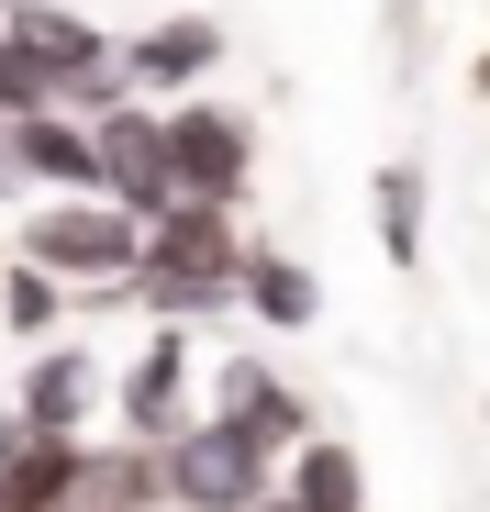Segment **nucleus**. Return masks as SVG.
<instances>
[{
  "label": "nucleus",
  "mask_w": 490,
  "mask_h": 512,
  "mask_svg": "<svg viewBox=\"0 0 490 512\" xmlns=\"http://www.w3.org/2000/svg\"><path fill=\"white\" fill-rule=\"evenodd\" d=\"M90 501V435H0V512H78Z\"/></svg>",
  "instance_id": "12"
},
{
  "label": "nucleus",
  "mask_w": 490,
  "mask_h": 512,
  "mask_svg": "<svg viewBox=\"0 0 490 512\" xmlns=\"http://www.w3.org/2000/svg\"><path fill=\"white\" fill-rule=\"evenodd\" d=\"M424 212H435V190H424V156H390L379 179H368V234H379V256L401 279L424 268Z\"/></svg>",
  "instance_id": "14"
},
{
  "label": "nucleus",
  "mask_w": 490,
  "mask_h": 512,
  "mask_svg": "<svg viewBox=\"0 0 490 512\" xmlns=\"http://www.w3.org/2000/svg\"><path fill=\"white\" fill-rule=\"evenodd\" d=\"M201 412H212V423H234V435H257L268 457L312 446V401H301V390H290L268 357H245V346L201 357Z\"/></svg>",
  "instance_id": "8"
},
{
  "label": "nucleus",
  "mask_w": 490,
  "mask_h": 512,
  "mask_svg": "<svg viewBox=\"0 0 490 512\" xmlns=\"http://www.w3.org/2000/svg\"><path fill=\"white\" fill-rule=\"evenodd\" d=\"M0 45H12L56 112H112L123 101V34H101L90 12H67V0H12L0 12Z\"/></svg>",
  "instance_id": "1"
},
{
  "label": "nucleus",
  "mask_w": 490,
  "mask_h": 512,
  "mask_svg": "<svg viewBox=\"0 0 490 512\" xmlns=\"http://www.w3.org/2000/svg\"><path fill=\"white\" fill-rule=\"evenodd\" d=\"M78 512H168V457L134 446V435L90 446V501H78Z\"/></svg>",
  "instance_id": "16"
},
{
  "label": "nucleus",
  "mask_w": 490,
  "mask_h": 512,
  "mask_svg": "<svg viewBox=\"0 0 490 512\" xmlns=\"http://www.w3.org/2000/svg\"><path fill=\"white\" fill-rule=\"evenodd\" d=\"M112 423L134 446H168L201 423V346H190V323H145L134 334V357L112 368Z\"/></svg>",
  "instance_id": "3"
},
{
  "label": "nucleus",
  "mask_w": 490,
  "mask_h": 512,
  "mask_svg": "<svg viewBox=\"0 0 490 512\" xmlns=\"http://www.w3.org/2000/svg\"><path fill=\"white\" fill-rule=\"evenodd\" d=\"M279 490H290L301 512H368V468H357V446H335V435H312V446H290Z\"/></svg>",
  "instance_id": "17"
},
{
  "label": "nucleus",
  "mask_w": 490,
  "mask_h": 512,
  "mask_svg": "<svg viewBox=\"0 0 490 512\" xmlns=\"http://www.w3.org/2000/svg\"><path fill=\"white\" fill-rule=\"evenodd\" d=\"M67 323H78V290L56 268H34V256H0V334L34 357V346H56Z\"/></svg>",
  "instance_id": "15"
},
{
  "label": "nucleus",
  "mask_w": 490,
  "mask_h": 512,
  "mask_svg": "<svg viewBox=\"0 0 490 512\" xmlns=\"http://www.w3.org/2000/svg\"><path fill=\"white\" fill-rule=\"evenodd\" d=\"M245 234L234 201H179V212H156L145 223V268L156 279H212V290H245Z\"/></svg>",
  "instance_id": "10"
},
{
  "label": "nucleus",
  "mask_w": 490,
  "mask_h": 512,
  "mask_svg": "<svg viewBox=\"0 0 490 512\" xmlns=\"http://www.w3.org/2000/svg\"><path fill=\"white\" fill-rule=\"evenodd\" d=\"M23 256L56 268L67 290H112V279L145 268V223L123 201H101V190H67V201H34L23 212Z\"/></svg>",
  "instance_id": "2"
},
{
  "label": "nucleus",
  "mask_w": 490,
  "mask_h": 512,
  "mask_svg": "<svg viewBox=\"0 0 490 512\" xmlns=\"http://www.w3.org/2000/svg\"><path fill=\"white\" fill-rule=\"evenodd\" d=\"M0 190H34V201L101 190V134H90V112H23L12 134H0Z\"/></svg>",
  "instance_id": "9"
},
{
  "label": "nucleus",
  "mask_w": 490,
  "mask_h": 512,
  "mask_svg": "<svg viewBox=\"0 0 490 512\" xmlns=\"http://www.w3.org/2000/svg\"><path fill=\"white\" fill-rule=\"evenodd\" d=\"M90 134H101V201H123L134 223H156V212H179V167H168V101H112V112H90Z\"/></svg>",
  "instance_id": "6"
},
{
  "label": "nucleus",
  "mask_w": 490,
  "mask_h": 512,
  "mask_svg": "<svg viewBox=\"0 0 490 512\" xmlns=\"http://www.w3.org/2000/svg\"><path fill=\"white\" fill-rule=\"evenodd\" d=\"M168 167H179V201H234L245 212V190H257V123L212 90H190V101H168Z\"/></svg>",
  "instance_id": "5"
},
{
  "label": "nucleus",
  "mask_w": 490,
  "mask_h": 512,
  "mask_svg": "<svg viewBox=\"0 0 490 512\" xmlns=\"http://www.w3.org/2000/svg\"><path fill=\"white\" fill-rule=\"evenodd\" d=\"M223 56H234L223 12H156V23L123 34V90L134 101H190V90L223 78Z\"/></svg>",
  "instance_id": "7"
},
{
  "label": "nucleus",
  "mask_w": 490,
  "mask_h": 512,
  "mask_svg": "<svg viewBox=\"0 0 490 512\" xmlns=\"http://www.w3.org/2000/svg\"><path fill=\"white\" fill-rule=\"evenodd\" d=\"M101 401H112V368L78 346V334L34 346L23 379H12V423H34V435H90V412H101Z\"/></svg>",
  "instance_id": "11"
},
{
  "label": "nucleus",
  "mask_w": 490,
  "mask_h": 512,
  "mask_svg": "<svg viewBox=\"0 0 490 512\" xmlns=\"http://www.w3.org/2000/svg\"><path fill=\"white\" fill-rule=\"evenodd\" d=\"M168 457V512H257L268 490H279V468L290 457H268L257 435H234V423H190V435H168L156 446Z\"/></svg>",
  "instance_id": "4"
},
{
  "label": "nucleus",
  "mask_w": 490,
  "mask_h": 512,
  "mask_svg": "<svg viewBox=\"0 0 490 512\" xmlns=\"http://www.w3.org/2000/svg\"><path fill=\"white\" fill-rule=\"evenodd\" d=\"M245 312H257L268 334H312V323H323L312 256H290V245H245Z\"/></svg>",
  "instance_id": "13"
}]
</instances>
